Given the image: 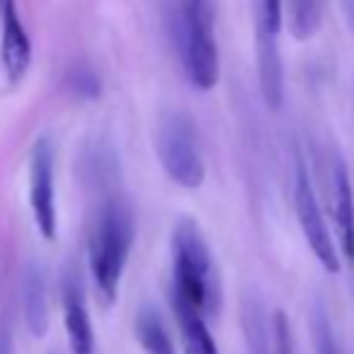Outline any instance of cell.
<instances>
[{
    "label": "cell",
    "instance_id": "cell-19",
    "mask_svg": "<svg viewBox=\"0 0 354 354\" xmlns=\"http://www.w3.org/2000/svg\"><path fill=\"white\" fill-rule=\"evenodd\" d=\"M0 354H10V335L3 326H0Z\"/></svg>",
    "mask_w": 354,
    "mask_h": 354
},
{
    "label": "cell",
    "instance_id": "cell-5",
    "mask_svg": "<svg viewBox=\"0 0 354 354\" xmlns=\"http://www.w3.org/2000/svg\"><path fill=\"white\" fill-rule=\"evenodd\" d=\"M294 210H297L299 227H301L304 236H306L308 248L318 258V263L330 275L340 272V256H337L335 241H333L330 232H328V224L323 219L321 207H318L311 178H308V171L301 159H299L297 169H294Z\"/></svg>",
    "mask_w": 354,
    "mask_h": 354
},
{
    "label": "cell",
    "instance_id": "cell-17",
    "mask_svg": "<svg viewBox=\"0 0 354 354\" xmlns=\"http://www.w3.org/2000/svg\"><path fill=\"white\" fill-rule=\"evenodd\" d=\"M258 27L275 34L282 27V0H261V12H258Z\"/></svg>",
    "mask_w": 354,
    "mask_h": 354
},
{
    "label": "cell",
    "instance_id": "cell-9",
    "mask_svg": "<svg viewBox=\"0 0 354 354\" xmlns=\"http://www.w3.org/2000/svg\"><path fill=\"white\" fill-rule=\"evenodd\" d=\"M256 56H258V80H261V92L268 106L275 111L282 104V63L277 56V37L266 32L263 27L256 29Z\"/></svg>",
    "mask_w": 354,
    "mask_h": 354
},
{
    "label": "cell",
    "instance_id": "cell-16",
    "mask_svg": "<svg viewBox=\"0 0 354 354\" xmlns=\"http://www.w3.org/2000/svg\"><path fill=\"white\" fill-rule=\"evenodd\" d=\"M313 337H316L318 354H340L335 345V335L330 330V323H328L326 313L321 308H316V316H313Z\"/></svg>",
    "mask_w": 354,
    "mask_h": 354
},
{
    "label": "cell",
    "instance_id": "cell-1",
    "mask_svg": "<svg viewBox=\"0 0 354 354\" xmlns=\"http://www.w3.org/2000/svg\"><path fill=\"white\" fill-rule=\"evenodd\" d=\"M171 261H174V292L171 297L186 301L198 313L214 316L219 311L222 292L214 268L210 246L201 227L191 217L176 222L171 234Z\"/></svg>",
    "mask_w": 354,
    "mask_h": 354
},
{
    "label": "cell",
    "instance_id": "cell-12",
    "mask_svg": "<svg viewBox=\"0 0 354 354\" xmlns=\"http://www.w3.org/2000/svg\"><path fill=\"white\" fill-rule=\"evenodd\" d=\"M66 330L73 354H94V333L87 306L75 287L66 292Z\"/></svg>",
    "mask_w": 354,
    "mask_h": 354
},
{
    "label": "cell",
    "instance_id": "cell-2",
    "mask_svg": "<svg viewBox=\"0 0 354 354\" xmlns=\"http://www.w3.org/2000/svg\"><path fill=\"white\" fill-rule=\"evenodd\" d=\"M133 239H136V227H133L131 207L118 198L106 201L89 234V270L99 294L109 304L116 299L118 284L131 256Z\"/></svg>",
    "mask_w": 354,
    "mask_h": 354
},
{
    "label": "cell",
    "instance_id": "cell-14",
    "mask_svg": "<svg viewBox=\"0 0 354 354\" xmlns=\"http://www.w3.org/2000/svg\"><path fill=\"white\" fill-rule=\"evenodd\" d=\"M287 27L297 41H308L321 27V0H287Z\"/></svg>",
    "mask_w": 354,
    "mask_h": 354
},
{
    "label": "cell",
    "instance_id": "cell-3",
    "mask_svg": "<svg viewBox=\"0 0 354 354\" xmlns=\"http://www.w3.org/2000/svg\"><path fill=\"white\" fill-rule=\"evenodd\" d=\"M178 46L191 82L212 89L219 80V53L212 37V5L183 0L178 8Z\"/></svg>",
    "mask_w": 354,
    "mask_h": 354
},
{
    "label": "cell",
    "instance_id": "cell-7",
    "mask_svg": "<svg viewBox=\"0 0 354 354\" xmlns=\"http://www.w3.org/2000/svg\"><path fill=\"white\" fill-rule=\"evenodd\" d=\"M3 5V39H0V58L10 82H19L32 63V41L27 37L22 19L15 8V0H0Z\"/></svg>",
    "mask_w": 354,
    "mask_h": 354
},
{
    "label": "cell",
    "instance_id": "cell-11",
    "mask_svg": "<svg viewBox=\"0 0 354 354\" xmlns=\"http://www.w3.org/2000/svg\"><path fill=\"white\" fill-rule=\"evenodd\" d=\"M22 308L24 321L34 337L46 335L48 330V306H46V287L44 277L37 268H27L22 280Z\"/></svg>",
    "mask_w": 354,
    "mask_h": 354
},
{
    "label": "cell",
    "instance_id": "cell-10",
    "mask_svg": "<svg viewBox=\"0 0 354 354\" xmlns=\"http://www.w3.org/2000/svg\"><path fill=\"white\" fill-rule=\"evenodd\" d=\"M171 306H174V313H176L178 330H181L183 352L186 354H219L203 313H198L196 308L188 306L186 301H181V299H176V297H171Z\"/></svg>",
    "mask_w": 354,
    "mask_h": 354
},
{
    "label": "cell",
    "instance_id": "cell-15",
    "mask_svg": "<svg viewBox=\"0 0 354 354\" xmlns=\"http://www.w3.org/2000/svg\"><path fill=\"white\" fill-rule=\"evenodd\" d=\"M246 330H248V347H251V354H272V342H270V337H268L266 326H263L261 306H258L256 301L248 306Z\"/></svg>",
    "mask_w": 354,
    "mask_h": 354
},
{
    "label": "cell",
    "instance_id": "cell-8",
    "mask_svg": "<svg viewBox=\"0 0 354 354\" xmlns=\"http://www.w3.org/2000/svg\"><path fill=\"white\" fill-rule=\"evenodd\" d=\"M330 210L337 236H340V248L354 268V193L350 174L340 159L333 162L330 171Z\"/></svg>",
    "mask_w": 354,
    "mask_h": 354
},
{
    "label": "cell",
    "instance_id": "cell-4",
    "mask_svg": "<svg viewBox=\"0 0 354 354\" xmlns=\"http://www.w3.org/2000/svg\"><path fill=\"white\" fill-rule=\"evenodd\" d=\"M157 154L167 176L183 188H198L205 181V162L193 121L181 111L162 116L157 126Z\"/></svg>",
    "mask_w": 354,
    "mask_h": 354
},
{
    "label": "cell",
    "instance_id": "cell-13",
    "mask_svg": "<svg viewBox=\"0 0 354 354\" xmlns=\"http://www.w3.org/2000/svg\"><path fill=\"white\" fill-rule=\"evenodd\" d=\"M136 337L145 354H176L157 308L142 306L136 316Z\"/></svg>",
    "mask_w": 354,
    "mask_h": 354
},
{
    "label": "cell",
    "instance_id": "cell-6",
    "mask_svg": "<svg viewBox=\"0 0 354 354\" xmlns=\"http://www.w3.org/2000/svg\"><path fill=\"white\" fill-rule=\"evenodd\" d=\"M29 205L44 239L56 236V193H53V147L46 138L37 140L29 157Z\"/></svg>",
    "mask_w": 354,
    "mask_h": 354
},
{
    "label": "cell",
    "instance_id": "cell-18",
    "mask_svg": "<svg viewBox=\"0 0 354 354\" xmlns=\"http://www.w3.org/2000/svg\"><path fill=\"white\" fill-rule=\"evenodd\" d=\"M71 87L75 94H80V97H97L102 84H99V80L94 77V73L80 71V73H73Z\"/></svg>",
    "mask_w": 354,
    "mask_h": 354
}]
</instances>
